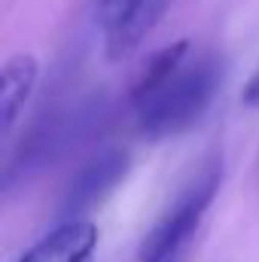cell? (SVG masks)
<instances>
[{"mask_svg":"<svg viewBox=\"0 0 259 262\" xmlns=\"http://www.w3.org/2000/svg\"><path fill=\"white\" fill-rule=\"evenodd\" d=\"M223 85V64L217 55L186 58L183 67L159 89L134 104L137 125L149 140H168L189 131L207 113L217 89Z\"/></svg>","mask_w":259,"mask_h":262,"instance_id":"1","label":"cell"},{"mask_svg":"<svg viewBox=\"0 0 259 262\" xmlns=\"http://www.w3.org/2000/svg\"><path fill=\"white\" fill-rule=\"evenodd\" d=\"M223 183V165L210 162L192 183L177 195V201L156 220L140 244V262H189L198 229L204 223L207 207Z\"/></svg>","mask_w":259,"mask_h":262,"instance_id":"2","label":"cell"},{"mask_svg":"<svg viewBox=\"0 0 259 262\" xmlns=\"http://www.w3.org/2000/svg\"><path fill=\"white\" fill-rule=\"evenodd\" d=\"M98 247V226L85 216H70L46 232L18 262H92Z\"/></svg>","mask_w":259,"mask_h":262,"instance_id":"3","label":"cell"},{"mask_svg":"<svg viewBox=\"0 0 259 262\" xmlns=\"http://www.w3.org/2000/svg\"><path fill=\"white\" fill-rule=\"evenodd\" d=\"M128 152L125 149H110L104 152L101 159H95L89 168H82L70 189H67V213L70 216H79L85 207H95L101 204L104 198L110 195L128 174Z\"/></svg>","mask_w":259,"mask_h":262,"instance_id":"4","label":"cell"},{"mask_svg":"<svg viewBox=\"0 0 259 262\" xmlns=\"http://www.w3.org/2000/svg\"><path fill=\"white\" fill-rule=\"evenodd\" d=\"M37 76H40V64L34 55L21 52L3 61V70H0V128L3 134L15 128L18 116L25 113V104L31 101L34 85H37Z\"/></svg>","mask_w":259,"mask_h":262,"instance_id":"5","label":"cell"},{"mask_svg":"<svg viewBox=\"0 0 259 262\" xmlns=\"http://www.w3.org/2000/svg\"><path fill=\"white\" fill-rule=\"evenodd\" d=\"M143 9L146 0H98V25L107 34V55L113 61L125 58L143 40Z\"/></svg>","mask_w":259,"mask_h":262,"instance_id":"6","label":"cell"},{"mask_svg":"<svg viewBox=\"0 0 259 262\" xmlns=\"http://www.w3.org/2000/svg\"><path fill=\"white\" fill-rule=\"evenodd\" d=\"M189 58V40H174L168 46H162L159 52H153L146 58V64L140 70V76L134 79V89H131V101L137 104L140 98H146L153 89H159L168 76H174L183 61Z\"/></svg>","mask_w":259,"mask_h":262,"instance_id":"7","label":"cell"},{"mask_svg":"<svg viewBox=\"0 0 259 262\" xmlns=\"http://www.w3.org/2000/svg\"><path fill=\"white\" fill-rule=\"evenodd\" d=\"M241 104L250 107V110H259V70L247 79V85H244V92H241Z\"/></svg>","mask_w":259,"mask_h":262,"instance_id":"8","label":"cell"}]
</instances>
